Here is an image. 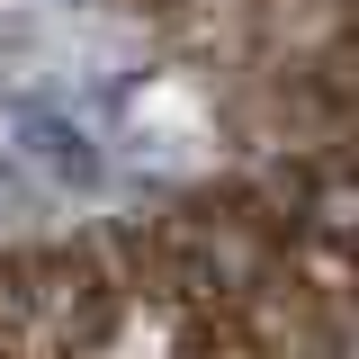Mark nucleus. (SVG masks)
Masks as SVG:
<instances>
[{
    "label": "nucleus",
    "mask_w": 359,
    "mask_h": 359,
    "mask_svg": "<svg viewBox=\"0 0 359 359\" xmlns=\"http://www.w3.org/2000/svg\"><path fill=\"white\" fill-rule=\"evenodd\" d=\"M323 224L351 233V224H359V189H323Z\"/></svg>",
    "instance_id": "nucleus-1"
}]
</instances>
